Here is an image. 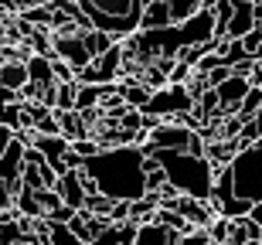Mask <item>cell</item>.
Returning a JSON list of instances; mask_svg holds the SVG:
<instances>
[{
	"label": "cell",
	"instance_id": "1",
	"mask_svg": "<svg viewBox=\"0 0 262 245\" xmlns=\"http://www.w3.org/2000/svg\"><path fill=\"white\" fill-rule=\"evenodd\" d=\"M143 147L123 143V147H106L85 157L78 170L92 181L99 194L113 197V201H136L146 191V174H143Z\"/></svg>",
	"mask_w": 262,
	"mask_h": 245
},
{
	"label": "cell",
	"instance_id": "2",
	"mask_svg": "<svg viewBox=\"0 0 262 245\" xmlns=\"http://www.w3.org/2000/svg\"><path fill=\"white\" fill-rule=\"evenodd\" d=\"M150 157L160 164L164 181L181 197H191V201H208L211 197L214 164L208 157H198V153H187V150H150Z\"/></svg>",
	"mask_w": 262,
	"mask_h": 245
},
{
	"label": "cell",
	"instance_id": "3",
	"mask_svg": "<svg viewBox=\"0 0 262 245\" xmlns=\"http://www.w3.org/2000/svg\"><path fill=\"white\" fill-rule=\"evenodd\" d=\"M228 177H232V191L235 197L245 201H262V140L249 143V147L235 150L228 160Z\"/></svg>",
	"mask_w": 262,
	"mask_h": 245
},
{
	"label": "cell",
	"instance_id": "4",
	"mask_svg": "<svg viewBox=\"0 0 262 245\" xmlns=\"http://www.w3.org/2000/svg\"><path fill=\"white\" fill-rule=\"evenodd\" d=\"M194 109V96H191V88L187 85H170L167 82L164 88H154L150 99L143 102L140 109V116L146 119H170V116H184Z\"/></svg>",
	"mask_w": 262,
	"mask_h": 245
},
{
	"label": "cell",
	"instance_id": "5",
	"mask_svg": "<svg viewBox=\"0 0 262 245\" xmlns=\"http://www.w3.org/2000/svg\"><path fill=\"white\" fill-rule=\"evenodd\" d=\"M51 58L65 61L72 72L85 69L89 61H92V55H89L85 41H82V31H72V34H55V38H51Z\"/></svg>",
	"mask_w": 262,
	"mask_h": 245
},
{
	"label": "cell",
	"instance_id": "6",
	"mask_svg": "<svg viewBox=\"0 0 262 245\" xmlns=\"http://www.w3.org/2000/svg\"><path fill=\"white\" fill-rule=\"evenodd\" d=\"M55 191H58V197H61L65 208L82 211V205H85V181H82V170H78V167L61 170L58 181H55Z\"/></svg>",
	"mask_w": 262,
	"mask_h": 245
},
{
	"label": "cell",
	"instance_id": "7",
	"mask_svg": "<svg viewBox=\"0 0 262 245\" xmlns=\"http://www.w3.org/2000/svg\"><path fill=\"white\" fill-rule=\"evenodd\" d=\"M252 88V82L245 79V75H228L222 85H214V99H218V113H235V106L242 102V96Z\"/></svg>",
	"mask_w": 262,
	"mask_h": 245
},
{
	"label": "cell",
	"instance_id": "8",
	"mask_svg": "<svg viewBox=\"0 0 262 245\" xmlns=\"http://www.w3.org/2000/svg\"><path fill=\"white\" fill-rule=\"evenodd\" d=\"M177 238H181L177 228H167V225H160V221L150 218V221H140L136 225V235L129 245H177Z\"/></svg>",
	"mask_w": 262,
	"mask_h": 245
},
{
	"label": "cell",
	"instance_id": "9",
	"mask_svg": "<svg viewBox=\"0 0 262 245\" xmlns=\"http://www.w3.org/2000/svg\"><path fill=\"white\" fill-rule=\"evenodd\" d=\"M255 28V17H252V0H235L232 7V17L225 24V38H245L249 31Z\"/></svg>",
	"mask_w": 262,
	"mask_h": 245
},
{
	"label": "cell",
	"instance_id": "10",
	"mask_svg": "<svg viewBox=\"0 0 262 245\" xmlns=\"http://www.w3.org/2000/svg\"><path fill=\"white\" fill-rule=\"evenodd\" d=\"M24 69H28V82H31V85H41V88L55 85L51 55H28V58H24Z\"/></svg>",
	"mask_w": 262,
	"mask_h": 245
},
{
	"label": "cell",
	"instance_id": "11",
	"mask_svg": "<svg viewBox=\"0 0 262 245\" xmlns=\"http://www.w3.org/2000/svg\"><path fill=\"white\" fill-rule=\"evenodd\" d=\"M170 24V14H167V0H146L143 10H140V31H157Z\"/></svg>",
	"mask_w": 262,
	"mask_h": 245
},
{
	"label": "cell",
	"instance_id": "12",
	"mask_svg": "<svg viewBox=\"0 0 262 245\" xmlns=\"http://www.w3.org/2000/svg\"><path fill=\"white\" fill-rule=\"evenodd\" d=\"M0 85L14 88V92H20V88L28 85V69H24V61L20 58H4V65H0Z\"/></svg>",
	"mask_w": 262,
	"mask_h": 245
},
{
	"label": "cell",
	"instance_id": "13",
	"mask_svg": "<svg viewBox=\"0 0 262 245\" xmlns=\"http://www.w3.org/2000/svg\"><path fill=\"white\" fill-rule=\"evenodd\" d=\"M82 41H85L89 55L96 58V55H102V51H109L113 44H116L119 38H113V34H106V31H96V28H85L82 31Z\"/></svg>",
	"mask_w": 262,
	"mask_h": 245
},
{
	"label": "cell",
	"instance_id": "14",
	"mask_svg": "<svg viewBox=\"0 0 262 245\" xmlns=\"http://www.w3.org/2000/svg\"><path fill=\"white\" fill-rule=\"evenodd\" d=\"M154 88H146L143 82H126V85H119V99L126 102L129 109H143V102L150 99Z\"/></svg>",
	"mask_w": 262,
	"mask_h": 245
},
{
	"label": "cell",
	"instance_id": "15",
	"mask_svg": "<svg viewBox=\"0 0 262 245\" xmlns=\"http://www.w3.org/2000/svg\"><path fill=\"white\" fill-rule=\"evenodd\" d=\"M201 10V0H167V14H170V24H181L191 14Z\"/></svg>",
	"mask_w": 262,
	"mask_h": 245
},
{
	"label": "cell",
	"instance_id": "16",
	"mask_svg": "<svg viewBox=\"0 0 262 245\" xmlns=\"http://www.w3.org/2000/svg\"><path fill=\"white\" fill-rule=\"evenodd\" d=\"M259 109H262V88L252 85V88L242 96V102L235 106V116H238V119H249V116H255Z\"/></svg>",
	"mask_w": 262,
	"mask_h": 245
},
{
	"label": "cell",
	"instance_id": "17",
	"mask_svg": "<svg viewBox=\"0 0 262 245\" xmlns=\"http://www.w3.org/2000/svg\"><path fill=\"white\" fill-rule=\"evenodd\" d=\"M45 225H48V242L51 245H89V242H82V238H75L65 225H51V221H45Z\"/></svg>",
	"mask_w": 262,
	"mask_h": 245
},
{
	"label": "cell",
	"instance_id": "18",
	"mask_svg": "<svg viewBox=\"0 0 262 245\" xmlns=\"http://www.w3.org/2000/svg\"><path fill=\"white\" fill-rule=\"evenodd\" d=\"M238 44H242L245 58H262V31L259 28H252L245 38H238Z\"/></svg>",
	"mask_w": 262,
	"mask_h": 245
},
{
	"label": "cell",
	"instance_id": "19",
	"mask_svg": "<svg viewBox=\"0 0 262 245\" xmlns=\"http://www.w3.org/2000/svg\"><path fill=\"white\" fill-rule=\"evenodd\" d=\"M211 238H208V228H187V232H181V238H177V245H208Z\"/></svg>",
	"mask_w": 262,
	"mask_h": 245
},
{
	"label": "cell",
	"instance_id": "20",
	"mask_svg": "<svg viewBox=\"0 0 262 245\" xmlns=\"http://www.w3.org/2000/svg\"><path fill=\"white\" fill-rule=\"evenodd\" d=\"M249 221H255V225L262 228V201H252V208H249Z\"/></svg>",
	"mask_w": 262,
	"mask_h": 245
},
{
	"label": "cell",
	"instance_id": "21",
	"mask_svg": "<svg viewBox=\"0 0 262 245\" xmlns=\"http://www.w3.org/2000/svg\"><path fill=\"white\" fill-rule=\"evenodd\" d=\"M7 102H17V92L7 85H0V106H7Z\"/></svg>",
	"mask_w": 262,
	"mask_h": 245
},
{
	"label": "cell",
	"instance_id": "22",
	"mask_svg": "<svg viewBox=\"0 0 262 245\" xmlns=\"http://www.w3.org/2000/svg\"><path fill=\"white\" fill-rule=\"evenodd\" d=\"M10 140H14V133H10L7 126H0V153L7 150V143H10Z\"/></svg>",
	"mask_w": 262,
	"mask_h": 245
},
{
	"label": "cell",
	"instance_id": "23",
	"mask_svg": "<svg viewBox=\"0 0 262 245\" xmlns=\"http://www.w3.org/2000/svg\"><path fill=\"white\" fill-rule=\"evenodd\" d=\"M252 17L255 24H262V0H252Z\"/></svg>",
	"mask_w": 262,
	"mask_h": 245
},
{
	"label": "cell",
	"instance_id": "24",
	"mask_svg": "<svg viewBox=\"0 0 262 245\" xmlns=\"http://www.w3.org/2000/svg\"><path fill=\"white\" fill-rule=\"evenodd\" d=\"M0 10L4 14H14V0H0Z\"/></svg>",
	"mask_w": 262,
	"mask_h": 245
},
{
	"label": "cell",
	"instance_id": "25",
	"mask_svg": "<svg viewBox=\"0 0 262 245\" xmlns=\"http://www.w3.org/2000/svg\"><path fill=\"white\" fill-rule=\"evenodd\" d=\"M14 245H34V242H31V235H28V238H20V242H14Z\"/></svg>",
	"mask_w": 262,
	"mask_h": 245
},
{
	"label": "cell",
	"instance_id": "26",
	"mask_svg": "<svg viewBox=\"0 0 262 245\" xmlns=\"http://www.w3.org/2000/svg\"><path fill=\"white\" fill-rule=\"evenodd\" d=\"M31 4H45V0H31Z\"/></svg>",
	"mask_w": 262,
	"mask_h": 245
},
{
	"label": "cell",
	"instance_id": "27",
	"mask_svg": "<svg viewBox=\"0 0 262 245\" xmlns=\"http://www.w3.org/2000/svg\"><path fill=\"white\" fill-rule=\"evenodd\" d=\"M255 245H262V242H255Z\"/></svg>",
	"mask_w": 262,
	"mask_h": 245
}]
</instances>
